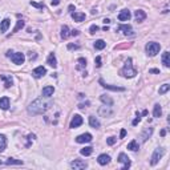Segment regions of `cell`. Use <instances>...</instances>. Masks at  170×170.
Segmentation results:
<instances>
[{
  "mask_svg": "<svg viewBox=\"0 0 170 170\" xmlns=\"http://www.w3.org/2000/svg\"><path fill=\"white\" fill-rule=\"evenodd\" d=\"M53 105V101L49 97H40L36 98L35 101H32L31 104L28 105V113L32 116H37V114H43L48 110L49 108Z\"/></svg>",
  "mask_w": 170,
  "mask_h": 170,
  "instance_id": "6da1fadb",
  "label": "cell"
},
{
  "mask_svg": "<svg viewBox=\"0 0 170 170\" xmlns=\"http://www.w3.org/2000/svg\"><path fill=\"white\" fill-rule=\"evenodd\" d=\"M120 75H121V76H124V77H126V79H132V77H134L135 75H137V70L133 68L132 59H128L125 61V64H124V68L120 70Z\"/></svg>",
  "mask_w": 170,
  "mask_h": 170,
  "instance_id": "7a4b0ae2",
  "label": "cell"
},
{
  "mask_svg": "<svg viewBox=\"0 0 170 170\" xmlns=\"http://www.w3.org/2000/svg\"><path fill=\"white\" fill-rule=\"evenodd\" d=\"M160 49H161V45L158 44V43H156V41H150V43H148L146 44V47H145V51H146V55L148 56H156L157 53L160 52Z\"/></svg>",
  "mask_w": 170,
  "mask_h": 170,
  "instance_id": "3957f363",
  "label": "cell"
},
{
  "mask_svg": "<svg viewBox=\"0 0 170 170\" xmlns=\"http://www.w3.org/2000/svg\"><path fill=\"white\" fill-rule=\"evenodd\" d=\"M163 154H165V149H163V148H157V149L154 150V153H153V156H152V161H150V165H152V166L157 165V163L160 162L161 158L163 157Z\"/></svg>",
  "mask_w": 170,
  "mask_h": 170,
  "instance_id": "277c9868",
  "label": "cell"
},
{
  "mask_svg": "<svg viewBox=\"0 0 170 170\" xmlns=\"http://www.w3.org/2000/svg\"><path fill=\"white\" fill-rule=\"evenodd\" d=\"M11 60H12V63L16 64V65H21V64H24V61H25V56H24V53L16 52V53H12Z\"/></svg>",
  "mask_w": 170,
  "mask_h": 170,
  "instance_id": "5b68a950",
  "label": "cell"
},
{
  "mask_svg": "<svg viewBox=\"0 0 170 170\" xmlns=\"http://www.w3.org/2000/svg\"><path fill=\"white\" fill-rule=\"evenodd\" d=\"M70 167L75 170H83V169H87L88 167V163L83 160H75L70 162Z\"/></svg>",
  "mask_w": 170,
  "mask_h": 170,
  "instance_id": "8992f818",
  "label": "cell"
},
{
  "mask_svg": "<svg viewBox=\"0 0 170 170\" xmlns=\"http://www.w3.org/2000/svg\"><path fill=\"white\" fill-rule=\"evenodd\" d=\"M118 162L124 163V166H122V170H126L130 167V158L126 156L125 153H120V156H118Z\"/></svg>",
  "mask_w": 170,
  "mask_h": 170,
  "instance_id": "52a82bcc",
  "label": "cell"
},
{
  "mask_svg": "<svg viewBox=\"0 0 170 170\" xmlns=\"http://www.w3.org/2000/svg\"><path fill=\"white\" fill-rule=\"evenodd\" d=\"M83 122H84V120H83V117H81L80 114H75L73 116V118H72V121H70V124H69V128L70 129H76V128H79L80 125H83Z\"/></svg>",
  "mask_w": 170,
  "mask_h": 170,
  "instance_id": "ba28073f",
  "label": "cell"
},
{
  "mask_svg": "<svg viewBox=\"0 0 170 170\" xmlns=\"http://www.w3.org/2000/svg\"><path fill=\"white\" fill-rule=\"evenodd\" d=\"M98 114L101 116V117H110L112 114H113V110H112V108L109 106V105H104V106H100V109H98Z\"/></svg>",
  "mask_w": 170,
  "mask_h": 170,
  "instance_id": "9c48e42d",
  "label": "cell"
},
{
  "mask_svg": "<svg viewBox=\"0 0 170 170\" xmlns=\"http://www.w3.org/2000/svg\"><path fill=\"white\" fill-rule=\"evenodd\" d=\"M117 31H122L125 36H133V35H134V31H133L132 25H129V24L128 25H126V24H121L120 27L117 28Z\"/></svg>",
  "mask_w": 170,
  "mask_h": 170,
  "instance_id": "30bf717a",
  "label": "cell"
},
{
  "mask_svg": "<svg viewBox=\"0 0 170 170\" xmlns=\"http://www.w3.org/2000/svg\"><path fill=\"white\" fill-rule=\"evenodd\" d=\"M93 140V137H92V134L90 133H84V134H80L79 137L76 138V142L79 144H85V142H90Z\"/></svg>",
  "mask_w": 170,
  "mask_h": 170,
  "instance_id": "8fae6325",
  "label": "cell"
},
{
  "mask_svg": "<svg viewBox=\"0 0 170 170\" xmlns=\"http://www.w3.org/2000/svg\"><path fill=\"white\" fill-rule=\"evenodd\" d=\"M44 75H47V69H45L44 66H37L32 72V76L35 77V79H41Z\"/></svg>",
  "mask_w": 170,
  "mask_h": 170,
  "instance_id": "7c38bea8",
  "label": "cell"
},
{
  "mask_svg": "<svg viewBox=\"0 0 170 170\" xmlns=\"http://www.w3.org/2000/svg\"><path fill=\"white\" fill-rule=\"evenodd\" d=\"M98 83L101 84V87L105 88V89H109V90H114V92H124L125 90V88H121V87H113V85H109V84L104 83V81L100 79V81Z\"/></svg>",
  "mask_w": 170,
  "mask_h": 170,
  "instance_id": "4fadbf2b",
  "label": "cell"
},
{
  "mask_svg": "<svg viewBox=\"0 0 170 170\" xmlns=\"http://www.w3.org/2000/svg\"><path fill=\"white\" fill-rule=\"evenodd\" d=\"M132 14H130V11L129 9H122L120 14H118V20L120 21H128L130 19Z\"/></svg>",
  "mask_w": 170,
  "mask_h": 170,
  "instance_id": "5bb4252c",
  "label": "cell"
},
{
  "mask_svg": "<svg viewBox=\"0 0 170 170\" xmlns=\"http://www.w3.org/2000/svg\"><path fill=\"white\" fill-rule=\"evenodd\" d=\"M97 162L100 163L101 166H105L108 163L110 162V156H108V154H100L97 158Z\"/></svg>",
  "mask_w": 170,
  "mask_h": 170,
  "instance_id": "9a60e30c",
  "label": "cell"
},
{
  "mask_svg": "<svg viewBox=\"0 0 170 170\" xmlns=\"http://www.w3.org/2000/svg\"><path fill=\"white\" fill-rule=\"evenodd\" d=\"M134 18H135V21H137V23H141V21H144L146 19V14L142 9H137L134 12Z\"/></svg>",
  "mask_w": 170,
  "mask_h": 170,
  "instance_id": "2e32d148",
  "label": "cell"
},
{
  "mask_svg": "<svg viewBox=\"0 0 170 170\" xmlns=\"http://www.w3.org/2000/svg\"><path fill=\"white\" fill-rule=\"evenodd\" d=\"M0 79L4 81V87L5 88H9L12 87V84H14V80H12V76H7V75H1Z\"/></svg>",
  "mask_w": 170,
  "mask_h": 170,
  "instance_id": "e0dca14e",
  "label": "cell"
},
{
  "mask_svg": "<svg viewBox=\"0 0 170 170\" xmlns=\"http://www.w3.org/2000/svg\"><path fill=\"white\" fill-rule=\"evenodd\" d=\"M72 19L77 23H81V21L85 20V14L83 12H72Z\"/></svg>",
  "mask_w": 170,
  "mask_h": 170,
  "instance_id": "ac0fdd59",
  "label": "cell"
},
{
  "mask_svg": "<svg viewBox=\"0 0 170 170\" xmlns=\"http://www.w3.org/2000/svg\"><path fill=\"white\" fill-rule=\"evenodd\" d=\"M152 134H153V128H145L144 129V132L141 133V138H142L144 142L148 141V138H149Z\"/></svg>",
  "mask_w": 170,
  "mask_h": 170,
  "instance_id": "d6986e66",
  "label": "cell"
},
{
  "mask_svg": "<svg viewBox=\"0 0 170 170\" xmlns=\"http://www.w3.org/2000/svg\"><path fill=\"white\" fill-rule=\"evenodd\" d=\"M53 93H55V88L51 87V85L43 88V96H44V97H51Z\"/></svg>",
  "mask_w": 170,
  "mask_h": 170,
  "instance_id": "ffe728a7",
  "label": "cell"
},
{
  "mask_svg": "<svg viewBox=\"0 0 170 170\" xmlns=\"http://www.w3.org/2000/svg\"><path fill=\"white\" fill-rule=\"evenodd\" d=\"M47 63H48V65L52 66V68H56V66H57V60H56L55 53H49L48 59H47Z\"/></svg>",
  "mask_w": 170,
  "mask_h": 170,
  "instance_id": "44dd1931",
  "label": "cell"
},
{
  "mask_svg": "<svg viewBox=\"0 0 170 170\" xmlns=\"http://www.w3.org/2000/svg\"><path fill=\"white\" fill-rule=\"evenodd\" d=\"M8 108H9V98L8 97H1L0 98V109L7 110Z\"/></svg>",
  "mask_w": 170,
  "mask_h": 170,
  "instance_id": "7402d4cb",
  "label": "cell"
},
{
  "mask_svg": "<svg viewBox=\"0 0 170 170\" xmlns=\"http://www.w3.org/2000/svg\"><path fill=\"white\" fill-rule=\"evenodd\" d=\"M9 24H11L9 19H4V20L0 23V32H1V33L7 32V29H8V27H9Z\"/></svg>",
  "mask_w": 170,
  "mask_h": 170,
  "instance_id": "603a6c76",
  "label": "cell"
},
{
  "mask_svg": "<svg viewBox=\"0 0 170 170\" xmlns=\"http://www.w3.org/2000/svg\"><path fill=\"white\" fill-rule=\"evenodd\" d=\"M162 64L166 66V68L170 66V53L167 52V51H165L162 55Z\"/></svg>",
  "mask_w": 170,
  "mask_h": 170,
  "instance_id": "cb8c5ba5",
  "label": "cell"
},
{
  "mask_svg": "<svg viewBox=\"0 0 170 170\" xmlns=\"http://www.w3.org/2000/svg\"><path fill=\"white\" fill-rule=\"evenodd\" d=\"M85 66H87V60L84 59V57H80V59L77 60L76 69L77 70H83V69H85Z\"/></svg>",
  "mask_w": 170,
  "mask_h": 170,
  "instance_id": "d4e9b609",
  "label": "cell"
},
{
  "mask_svg": "<svg viewBox=\"0 0 170 170\" xmlns=\"http://www.w3.org/2000/svg\"><path fill=\"white\" fill-rule=\"evenodd\" d=\"M100 100H101V102H104L105 105H109V106H112L113 105V100H112L108 94H101L100 96Z\"/></svg>",
  "mask_w": 170,
  "mask_h": 170,
  "instance_id": "484cf974",
  "label": "cell"
},
{
  "mask_svg": "<svg viewBox=\"0 0 170 170\" xmlns=\"http://www.w3.org/2000/svg\"><path fill=\"white\" fill-rule=\"evenodd\" d=\"M89 125L92 126V128H94V129H98L100 128V121H98L94 116H90L89 117Z\"/></svg>",
  "mask_w": 170,
  "mask_h": 170,
  "instance_id": "4316f807",
  "label": "cell"
},
{
  "mask_svg": "<svg viewBox=\"0 0 170 170\" xmlns=\"http://www.w3.org/2000/svg\"><path fill=\"white\" fill-rule=\"evenodd\" d=\"M7 148V138L4 134H0V153H3Z\"/></svg>",
  "mask_w": 170,
  "mask_h": 170,
  "instance_id": "83f0119b",
  "label": "cell"
},
{
  "mask_svg": "<svg viewBox=\"0 0 170 170\" xmlns=\"http://www.w3.org/2000/svg\"><path fill=\"white\" fill-rule=\"evenodd\" d=\"M128 149H129V150H132V152H137V150L140 149L138 142H137L135 140H132V141L128 144Z\"/></svg>",
  "mask_w": 170,
  "mask_h": 170,
  "instance_id": "f1b7e54d",
  "label": "cell"
},
{
  "mask_svg": "<svg viewBox=\"0 0 170 170\" xmlns=\"http://www.w3.org/2000/svg\"><path fill=\"white\" fill-rule=\"evenodd\" d=\"M60 35H61V39H64V40H65V39H68L70 36L69 28L66 27V25H63V27H61V33H60Z\"/></svg>",
  "mask_w": 170,
  "mask_h": 170,
  "instance_id": "f546056e",
  "label": "cell"
},
{
  "mask_svg": "<svg viewBox=\"0 0 170 170\" xmlns=\"http://www.w3.org/2000/svg\"><path fill=\"white\" fill-rule=\"evenodd\" d=\"M153 116H154V117H161V116H162V108H161L160 104L154 105V109H153Z\"/></svg>",
  "mask_w": 170,
  "mask_h": 170,
  "instance_id": "4dcf8cb0",
  "label": "cell"
},
{
  "mask_svg": "<svg viewBox=\"0 0 170 170\" xmlns=\"http://www.w3.org/2000/svg\"><path fill=\"white\" fill-rule=\"evenodd\" d=\"M105 47H106V43L104 41V40H96V41H94V48L96 49H98V51H101V49H104Z\"/></svg>",
  "mask_w": 170,
  "mask_h": 170,
  "instance_id": "1f68e13d",
  "label": "cell"
},
{
  "mask_svg": "<svg viewBox=\"0 0 170 170\" xmlns=\"http://www.w3.org/2000/svg\"><path fill=\"white\" fill-rule=\"evenodd\" d=\"M80 153L83 154V156L88 157V156H90V154L93 153V148H92V146H85V148H83V149L80 150Z\"/></svg>",
  "mask_w": 170,
  "mask_h": 170,
  "instance_id": "d6a6232c",
  "label": "cell"
},
{
  "mask_svg": "<svg viewBox=\"0 0 170 170\" xmlns=\"http://www.w3.org/2000/svg\"><path fill=\"white\" fill-rule=\"evenodd\" d=\"M23 27H24V21H23V20H18V21H16V25H15V28H14V31L11 32V33H16V32L20 31Z\"/></svg>",
  "mask_w": 170,
  "mask_h": 170,
  "instance_id": "836d02e7",
  "label": "cell"
},
{
  "mask_svg": "<svg viewBox=\"0 0 170 170\" xmlns=\"http://www.w3.org/2000/svg\"><path fill=\"white\" fill-rule=\"evenodd\" d=\"M5 163H7V165H23V161L21 160H15V158H8Z\"/></svg>",
  "mask_w": 170,
  "mask_h": 170,
  "instance_id": "e575fe53",
  "label": "cell"
},
{
  "mask_svg": "<svg viewBox=\"0 0 170 170\" xmlns=\"http://www.w3.org/2000/svg\"><path fill=\"white\" fill-rule=\"evenodd\" d=\"M169 89H170V85H169V84H163L162 87L160 88V90H158V92H160V94H165Z\"/></svg>",
  "mask_w": 170,
  "mask_h": 170,
  "instance_id": "d590c367",
  "label": "cell"
},
{
  "mask_svg": "<svg viewBox=\"0 0 170 170\" xmlns=\"http://www.w3.org/2000/svg\"><path fill=\"white\" fill-rule=\"evenodd\" d=\"M100 28H98V25H96V24H93V25H90V28H89V32L92 33V35H94L96 32L98 31Z\"/></svg>",
  "mask_w": 170,
  "mask_h": 170,
  "instance_id": "8d00e7d4",
  "label": "cell"
},
{
  "mask_svg": "<svg viewBox=\"0 0 170 170\" xmlns=\"http://www.w3.org/2000/svg\"><path fill=\"white\" fill-rule=\"evenodd\" d=\"M116 141H117V138H116V137H109V138L106 140L108 145H114V144H116Z\"/></svg>",
  "mask_w": 170,
  "mask_h": 170,
  "instance_id": "74e56055",
  "label": "cell"
},
{
  "mask_svg": "<svg viewBox=\"0 0 170 170\" xmlns=\"http://www.w3.org/2000/svg\"><path fill=\"white\" fill-rule=\"evenodd\" d=\"M79 48H80L79 44H68V49H69V51H72V49H79Z\"/></svg>",
  "mask_w": 170,
  "mask_h": 170,
  "instance_id": "f35d334b",
  "label": "cell"
},
{
  "mask_svg": "<svg viewBox=\"0 0 170 170\" xmlns=\"http://www.w3.org/2000/svg\"><path fill=\"white\" fill-rule=\"evenodd\" d=\"M94 63H96V66H97V68H100V66L102 65V64H101V57H100V56H97V57H96Z\"/></svg>",
  "mask_w": 170,
  "mask_h": 170,
  "instance_id": "ab89813d",
  "label": "cell"
},
{
  "mask_svg": "<svg viewBox=\"0 0 170 170\" xmlns=\"http://www.w3.org/2000/svg\"><path fill=\"white\" fill-rule=\"evenodd\" d=\"M140 116H141V114H140V113H137V118H134V120H133V122H132L133 125H137V124L141 121V117H140Z\"/></svg>",
  "mask_w": 170,
  "mask_h": 170,
  "instance_id": "60d3db41",
  "label": "cell"
},
{
  "mask_svg": "<svg viewBox=\"0 0 170 170\" xmlns=\"http://www.w3.org/2000/svg\"><path fill=\"white\" fill-rule=\"evenodd\" d=\"M31 5H33V7H36V8H40V9H43V8H44V5H43V4L35 3V1H31Z\"/></svg>",
  "mask_w": 170,
  "mask_h": 170,
  "instance_id": "b9f144b4",
  "label": "cell"
},
{
  "mask_svg": "<svg viewBox=\"0 0 170 170\" xmlns=\"http://www.w3.org/2000/svg\"><path fill=\"white\" fill-rule=\"evenodd\" d=\"M80 35V32L77 31V29H73V31H70V36H79Z\"/></svg>",
  "mask_w": 170,
  "mask_h": 170,
  "instance_id": "7bdbcfd3",
  "label": "cell"
},
{
  "mask_svg": "<svg viewBox=\"0 0 170 170\" xmlns=\"http://www.w3.org/2000/svg\"><path fill=\"white\" fill-rule=\"evenodd\" d=\"M125 135H126V130H125V129H122L121 132H120V138H124Z\"/></svg>",
  "mask_w": 170,
  "mask_h": 170,
  "instance_id": "ee69618b",
  "label": "cell"
},
{
  "mask_svg": "<svg viewBox=\"0 0 170 170\" xmlns=\"http://www.w3.org/2000/svg\"><path fill=\"white\" fill-rule=\"evenodd\" d=\"M51 4H52V5H59L60 0H51Z\"/></svg>",
  "mask_w": 170,
  "mask_h": 170,
  "instance_id": "f6af8a7d",
  "label": "cell"
},
{
  "mask_svg": "<svg viewBox=\"0 0 170 170\" xmlns=\"http://www.w3.org/2000/svg\"><path fill=\"white\" fill-rule=\"evenodd\" d=\"M87 106H89V102H85V104H80V105H79L80 109H84V108H87Z\"/></svg>",
  "mask_w": 170,
  "mask_h": 170,
  "instance_id": "bcb514c9",
  "label": "cell"
},
{
  "mask_svg": "<svg viewBox=\"0 0 170 170\" xmlns=\"http://www.w3.org/2000/svg\"><path fill=\"white\" fill-rule=\"evenodd\" d=\"M36 57H37V56H36V53H33V52L29 53V59H31V60H35Z\"/></svg>",
  "mask_w": 170,
  "mask_h": 170,
  "instance_id": "7dc6e473",
  "label": "cell"
},
{
  "mask_svg": "<svg viewBox=\"0 0 170 170\" xmlns=\"http://www.w3.org/2000/svg\"><path fill=\"white\" fill-rule=\"evenodd\" d=\"M12 53H14L12 51H8V52L5 53V56H7V57H11V56H12Z\"/></svg>",
  "mask_w": 170,
  "mask_h": 170,
  "instance_id": "c3c4849f",
  "label": "cell"
},
{
  "mask_svg": "<svg viewBox=\"0 0 170 170\" xmlns=\"http://www.w3.org/2000/svg\"><path fill=\"white\" fill-rule=\"evenodd\" d=\"M149 72L150 73H160V70H158V69H150Z\"/></svg>",
  "mask_w": 170,
  "mask_h": 170,
  "instance_id": "681fc988",
  "label": "cell"
},
{
  "mask_svg": "<svg viewBox=\"0 0 170 170\" xmlns=\"http://www.w3.org/2000/svg\"><path fill=\"white\" fill-rule=\"evenodd\" d=\"M68 9H69V12L72 14V12H73V9H75V5H69V8H68Z\"/></svg>",
  "mask_w": 170,
  "mask_h": 170,
  "instance_id": "f907efd6",
  "label": "cell"
},
{
  "mask_svg": "<svg viewBox=\"0 0 170 170\" xmlns=\"http://www.w3.org/2000/svg\"><path fill=\"white\" fill-rule=\"evenodd\" d=\"M104 23H105V24H109V23H110V20H109V19H104Z\"/></svg>",
  "mask_w": 170,
  "mask_h": 170,
  "instance_id": "816d5d0a",
  "label": "cell"
},
{
  "mask_svg": "<svg viewBox=\"0 0 170 170\" xmlns=\"http://www.w3.org/2000/svg\"><path fill=\"white\" fill-rule=\"evenodd\" d=\"M165 134H166V130H161V135H162V137H163V135H165Z\"/></svg>",
  "mask_w": 170,
  "mask_h": 170,
  "instance_id": "f5cc1de1",
  "label": "cell"
},
{
  "mask_svg": "<svg viewBox=\"0 0 170 170\" xmlns=\"http://www.w3.org/2000/svg\"><path fill=\"white\" fill-rule=\"evenodd\" d=\"M1 163H3V162H1V161H0V165H1Z\"/></svg>",
  "mask_w": 170,
  "mask_h": 170,
  "instance_id": "db71d44e",
  "label": "cell"
}]
</instances>
